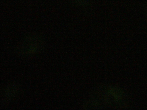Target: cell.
<instances>
[{
    "label": "cell",
    "mask_w": 147,
    "mask_h": 110,
    "mask_svg": "<svg viewBox=\"0 0 147 110\" xmlns=\"http://www.w3.org/2000/svg\"><path fill=\"white\" fill-rule=\"evenodd\" d=\"M42 41L38 36H32L24 40L20 46L21 53L23 55L36 54L42 48Z\"/></svg>",
    "instance_id": "6da1fadb"
},
{
    "label": "cell",
    "mask_w": 147,
    "mask_h": 110,
    "mask_svg": "<svg viewBox=\"0 0 147 110\" xmlns=\"http://www.w3.org/2000/svg\"><path fill=\"white\" fill-rule=\"evenodd\" d=\"M74 1L76 4L80 5H83V4H85L86 2V0H74Z\"/></svg>",
    "instance_id": "7a4b0ae2"
}]
</instances>
